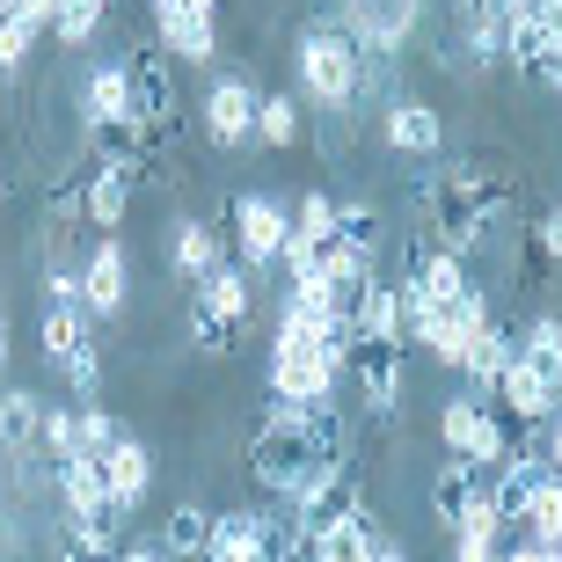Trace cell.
<instances>
[{
  "instance_id": "1",
  "label": "cell",
  "mask_w": 562,
  "mask_h": 562,
  "mask_svg": "<svg viewBox=\"0 0 562 562\" xmlns=\"http://www.w3.org/2000/svg\"><path fill=\"white\" fill-rule=\"evenodd\" d=\"M344 453H351V417H344L336 402H314V409L271 402L249 431V468L278 504H285L314 468H329V460H344Z\"/></svg>"
},
{
  "instance_id": "2",
  "label": "cell",
  "mask_w": 562,
  "mask_h": 562,
  "mask_svg": "<svg viewBox=\"0 0 562 562\" xmlns=\"http://www.w3.org/2000/svg\"><path fill=\"white\" fill-rule=\"evenodd\" d=\"M512 212H519V183L512 176H490V168L453 161V168H431L417 183L424 241H438V249H453V256H475Z\"/></svg>"
},
{
  "instance_id": "3",
  "label": "cell",
  "mask_w": 562,
  "mask_h": 562,
  "mask_svg": "<svg viewBox=\"0 0 562 562\" xmlns=\"http://www.w3.org/2000/svg\"><path fill=\"white\" fill-rule=\"evenodd\" d=\"M292 66H300V103L307 110H351L358 117V95H366V52L336 30V15H322V22L300 30Z\"/></svg>"
},
{
  "instance_id": "4",
  "label": "cell",
  "mask_w": 562,
  "mask_h": 562,
  "mask_svg": "<svg viewBox=\"0 0 562 562\" xmlns=\"http://www.w3.org/2000/svg\"><path fill=\"white\" fill-rule=\"evenodd\" d=\"M220 234H227V249H234L241 271H271L278 256H285L292 212L271 190H241V198H227V212H220Z\"/></svg>"
},
{
  "instance_id": "5",
  "label": "cell",
  "mask_w": 562,
  "mask_h": 562,
  "mask_svg": "<svg viewBox=\"0 0 562 562\" xmlns=\"http://www.w3.org/2000/svg\"><path fill=\"white\" fill-rule=\"evenodd\" d=\"M125 81H132V125H139L146 154L161 161L168 132H176V59L161 44H132L125 52Z\"/></svg>"
},
{
  "instance_id": "6",
  "label": "cell",
  "mask_w": 562,
  "mask_h": 562,
  "mask_svg": "<svg viewBox=\"0 0 562 562\" xmlns=\"http://www.w3.org/2000/svg\"><path fill=\"white\" fill-rule=\"evenodd\" d=\"M344 373L358 380V409H366V424H387L402 409L409 344H395V336H366V344H351V366H344Z\"/></svg>"
},
{
  "instance_id": "7",
  "label": "cell",
  "mask_w": 562,
  "mask_h": 562,
  "mask_svg": "<svg viewBox=\"0 0 562 562\" xmlns=\"http://www.w3.org/2000/svg\"><path fill=\"white\" fill-rule=\"evenodd\" d=\"M417 22H424V0H344L336 8V30L358 52H380V59H395L402 44L417 37Z\"/></svg>"
},
{
  "instance_id": "8",
  "label": "cell",
  "mask_w": 562,
  "mask_h": 562,
  "mask_svg": "<svg viewBox=\"0 0 562 562\" xmlns=\"http://www.w3.org/2000/svg\"><path fill=\"white\" fill-rule=\"evenodd\" d=\"M271 402H292V409H314V402H336V366L329 351H314V344H271Z\"/></svg>"
},
{
  "instance_id": "9",
  "label": "cell",
  "mask_w": 562,
  "mask_h": 562,
  "mask_svg": "<svg viewBox=\"0 0 562 562\" xmlns=\"http://www.w3.org/2000/svg\"><path fill=\"white\" fill-rule=\"evenodd\" d=\"M438 438H446V453H460L468 468H482V475L512 453V431L482 409V395H453L446 402V409H438Z\"/></svg>"
},
{
  "instance_id": "10",
  "label": "cell",
  "mask_w": 562,
  "mask_h": 562,
  "mask_svg": "<svg viewBox=\"0 0 562 562\" xmlns=\"http://www.w3.org/2000/svg\"><path fill=\"white\" fill-rule=\"evenodd\" d=\"M482 322H490V292H468V300H453V307H424V322H417V336H409V344H424L446 373H460Z\"/></svg>"
},
{
  "instance_id": "11",
  "label": "cell",
  "mask_w": 562,
  "mask_h": 562,
  "mask_svg": "<svg viewBox=\"0 0 562 562\" xmlns=\"http://www.w3.org/2000/svg\"><path fill=\"white\" fill-rule=\"evenodd\" d=\"M59 504H66V519H81V526H95V533H110L117 541V497H110V475H103V460L95 453H74V460H59Z\"/></svg>"
},
{
  "instance_id": "12",
  "label": "cell",
  "mask_w": 562,
  "mask_h": 562,
  "mask_svg": "<svg viewBox=\"0 0 562 562\" xmlns=\"http://www.w3.org/2000/svg\"><path fill=\"white\" fill-rule=\"evenodd\" d=\"M132 300V263H125V241L117 234H103L95 249H88L81 263V314L88 322H117Z\"/></svg>"
},
{
  "instance_id": "13",
  "label": "cell",
  "mask_w": 562,
  "mask_h": 562,
  "mask_svg": "<svg viewBox=\"0 0 562 562\" xmlns=\"http://www.w3.org/2000/svg\"><path fill=\"white\" fill-rule=\"evenodd\" d=\"M402 278L431 300V307H453V300H468V292H482V278L468 271V256L438 249V241H409V263H402Z\"/></svg>"
},
{
  "instance_id": "14",
  "label": "cell",
  "mask_w": 562,
  "mask_h": 562,
  "mask_svg": "<svg viewBox=\"0 0 562 562\" xmlns=\"http://www.w3.org/2000/svg\"><path fill=\"white\" fill-rule=\"evenodd\" d=\"M380 139L395 146V154H417V161H431L438 146H446V117H438L431 103H409V95H395V103L380 110Z\"/></svg>"
},
{
  "instance_id": "15",
  "label": "cell",
  "mask_w": 562,
  "mask_h": 562,
  "mask_svg": "<svg viewBox=\"0 0 562 562\" xmlns=\"http://www.w3.org/2000/svg\"><path fill=\"white\" fill-rule=\"evenodd\" d=\"M205 139L212 146H249L256 139V88L234 74V81H212L205 95Z\"/></svg>"
},
{
  "instance_id": "16",
  "label": "cell",
  "mask_w": 562,
  "mask_h": 562,
  "mask_svg": "<svg viewBox=\"0 0 562 562\" xmlns=\"http://www.w3.org/2000/svg\"><path fill=\"white\" fill-rule=\"evenodd\" d=\"M387 541L380 533V519H373V504H358L351 519H336V526H322L307 541V562H373V548Z\"/></svg>"
},
{
  "instance_id": "17",
  "label": "cell",
  "mask_w": 562,
  "mask_h": 562,
  "mask_svg": "<svg viewBox=\"0 0 562 562\" xmlns=\"http://www.w3.org/2000/svg\"><path fill=\"white\" fill-rule=\"evenodd\" d=\"M512 351H519V329L490 314V322L475 329V344H468V366H460V373H468V395H497V380H504V366H512Z\"/></svg>"
},
{
  "instance_id": "18",
  "label": "cell",
  "mask_w": 562,
  "mask_h": 562,
  "mask_svg": "<svg viewBox=\"0 0 562 562\" xmlns=\"http://www.w3.org/2000/svg\"><path fill=\"white\" fill-rule=\"evenodd\" d=\"M227 256H234V249H227V234L205 227V220H176V227H168V271L190 278V285H198L212 263H227Z\"/></svg>"
},
{
  "instance_id": "19",
  "label": "cell",
  "mask_w": 562,
  "mask_h": 562,
  "mask_svg": "<svg viewBox=\"0 0 562 562\" xmlns=\"http://www.w3.org/2000/svg\"><path fill=\"white\" fill-rule=\"evenodd\" d=\"M497 402H504V409H512V417L526 424V431H533V424H548V417L562 409V395L548 387L541 373H533V366H526L519 351H512V366H504V380H497Z\"/></svg>"
},
{
  "instance_id": "20",
  "label": "cell",
  "mask_w": 562,
  "mask_h": 562,
  "mask_svg": "<svg viewBox=\"0 0 562 562\" xmlns=\"http://www.w3.org/2000/svg\"><path fill=\"white\" fill-rule=\"evenodd\" d=\"M190 300H205L212 314H220V322H234V329H241V322H249V307H256V271H241V263H212L205 278H198V292H190Z\"/></svg>"
},
{
  "instance_id": "21",
  "label": "cell",
  "mask_w": 562,
  "mask_h": 562,
  "mask_svg": "<svg viewBox=\"0 0 562 562\" xmlns=\"http://www.w3.org/2000/svg\"><path fill=\"white\" fill-rule=\"evenodd\" d=\"M103 475H110V497H117V512H139L146 504V490H154V453H146L139 438H117L103 453Z\"/></svg>"
},
{
  "instance_id": "22",
  "label": "cell",
  "mask_w": 562,
  "mask_h": 562,
  "mask_svg": "<svg viewBox=\"0 0 562 562\" xmlns=\"http://www.w3.org/2000/svg\"><path fill=\"white\" fill-rule=\"evenodd\" d=\"M154 44L176 66H212L220 59V22L212 15H168V22H154Z\"/></svg>"
},
{
  "instance_id": "23",
  "label": "cell",
  "mask_w": 562,
  "mask_h": 562,
  "mask_svg": "<svg viewBox=\"0 0 562 562\" xmlns=\"http://www.w3.org/2000/svg\"><path fill=\"white\" fill-rule=\"evenodd\" d=\"M110 117H132V81H125V59L88 66V81H81V125H110Z\"/></svg>"
},
{
  "instance_id": "24",
  "label": "cell",
  "mask_w": 562,
  "mask_h": 562,
  "mask_svg": "<svg viewBox=\"0 0 562 562\" xmlns=\"http://www.w3.org/2000/svg\"><path fill=\"white\" fill-rule=\"evenodd\" d=\"M154 541H161V555H168V562H205L212 512H205V504H176V512L154 526Z\"/></svg>"
},
{
  "instance_id": "25",
  "label": "cell",
  "mask_w": 562,
  "mask_h": 562,
  "mask_svg": "<svg viewBox=\"0 0 562 562\" xmlns=\"http://www.w3.org/2000/svg\"><path fill=\"white\" fill-rule=\"evenodd\" d=\"M205 562H263V526H256V512H212Z\"/></svg>"
},
{
  "instance_id": "26",
  "label": "cell",
  "mask_w": 562,
  "mask_h": 562,
  "mask_svg": "<svg viewBox=\"0 0 562 562\" xmlns=\"http://www.w3.org/2000/svg\"><path fill=\"white\" fill-rule=\"evenodd\" d=\"M482 497V468H468L460 453H446V468L431 475V512H438V526H460V512Z\"/></svg>"
},
{
  "instance_id": "27",
  "label": "cell",
  "mask_w": 562,
  "mask_h": 562,
  "mask_svg": "<svg viewBox=\"0 0 562 562\" xmlns=\"http://www.w3.org/2000/svg\"><path fill=\"white\" fill-rule=\"evenodd\" d=\"M37 424H44V395L37 387H8L0 395V453H37Z\"/></svg>"
},
{
  "instance_id": "28",
  "label": "cell",
  "mask_w": 562,
  "mask_h": 562,
  "mask_svg": "<svg viewBox=\"0 0 562 562\" xmlns=\"http://www.w3.org/2000/svg\"><path fill=\"white\" fill-rule=\"evenodd\" d=\"M81 212H88V227L117 234V227H125V212H132V176L95 168V176H88V190H81Z\"/></svg>"
},
{
  "instance_id": "29",
  "label": "cell",
  "mask_w": 562,
  "mask_h": 562,
  "mask_svg": "<svg viewBox=\"0 0 562 562\" xmlns=\"http://www.w3.org/2000/svg\"><path fill=\"white\" fill-rule=\"evenodd\" d=\"M88 336V314H81V300H44V314H37V351L52 358V373L66 366V351Z\"/></svg>"
},
{
  "instance_id": "30",
  "label": "cell",
  "mask_w": 562,
  "mask_h": 562,
  "mask_svg": "<svg viewBox=\"0 0 562 562\" xmlns=\"http://www.w3.org/2000/svg\"><path fill=\"white\" fill-rule=\"evenodd\" d=\"M512 533H526V541H562V475H541L533 490H526V504H519V526Z\"/></svg>"
},
{
  "instance_id": "31",
  "label": "cell",
  "mask_w": 562,
  "mask_h": 562,
  "mask_svg": "<svg viewBox=\"0 0 562 562\" xmlns=\"http://www.w3.org/2000/svg\"><path fill=\"white\" fill-rule=\"evenodd\" d=\"M336 241H351L358 256L380 263V249H387V220H380L373 198H336Z\"/></svg>"
},
{
  "instance_id": "32",
  "label": "cell",
  "mask_w": 562,
  "mask_h": 562,
  "mask_svg": "<svg viewBox=\"0 0 562 562\" xmlns=\"http://www.w3.org/2000/svg\"><path fill=\"white\" fill-rule=\"evenodd\" d=\"M519 358L562 395V314H533V322H526L519 329Z\"/></svg>"
},
{
  "instance_id": "33",
  "label": "cell",
  "mask_w": 562,
  "mask_h": 562,
  "mask_svg": "<svg viewBox=\"0 0 562 562\" xmlns=\"http://www.w3.org/2000/svg\"><path fill=\"white\" fill-rule=\"evenodd\" d=\"M256 139L263 146H300L307 139V103H292V95H256Z\"/></svg>"
},
{
  "instance_id": "34",
  "label": "cell",
  "mask_w": 562,
  "mask_h": 562,
  "mask_svg": "<svg viewBox=\"0 0 562 562\" xmlns=\"http://www.w3.org/2000/svg\"><path fill=\"white\" fill-rule=\"evenodd\" d=\"M59 380H66V395H74V402H103V344H95V329L66 351Z\"/></svg>"
},
{
  "instance_id": "35",
  "label": "cell",
  "mask_w": 562,
  "mask_h": 562,
  "mask_svg": "<svg viewBox=\"0 0 562 562\" xmlns=\"http://www.w3.org/2000/svg\"><path fill=\"white\" fill-rule=\"evenodd\" d=\"M37 37H44V22L30 15L22 0H8V8H0V74H15V66L37 52Z\"/></svg>"
},
{
  "instance_id": "36",
  "label": "cell",
  "mask_w": 562,
  "mask_h": 562,
  "mask_svg": "<svg viewBox=\"0 0 562 562\" xmlns=\"http://www.w3.org/2000/svg\"><path fill=\"white\" fill-rule=\"evenodd\" d=\"M103 15H110V0H59V22H52V37H59L66 52H81V44H95Z\"/></svg>"
},
{
  "instance_id": "37",
  "label": "cell",
  "mask_w": 562,
  "mask_h": 562,
  "mask_svg": "<svg viewBox=\"0 0 562 562\" xmlns=\"http://www.w3.org/2000/svg\"><path fill=\"white\" fill-rule=\"evenodd\" d=\"M37 453L59 468V460L81 453V417L74 409H59V402H44V424H37Z\"/></svg>"
},
{
  "instance_id": "38",
  "label": "cell",
  "mask_w": 562,
  "mask_h": 562,
  "mask_svg": "<svg viewBox=\"0 0 562 562\" xmlns=\"http://www.w3.org/2000/svg\"><path fill=\"white\" fill-rule=\"evenodd\" d=\"M74 417H81V453H95V460H103L110 446H117V438H125V424L110 417L103 402H74Z\"/></svg>"
},
{
  "instance_id": "39",
  "label": "cell",
  "mask_w": 562,
  "mask_h": 562,
  "mask_svg": "<svg viewBox=\"0 0 562 562\" xmlns=\"http://www.w3.org/2000/svg\"><path fill=\"white\" fill-rule=\"evenodd\" d=\"M190 344L198 351H234V322H220L205 300H190Z\"/></svg>"
},
{
  "instance_id": "40",
  "label": "cell",
  "mask_w": 562,
  "mask_h": 562,
  "mask_svg": "<svg viewBox=\"0 0 562 562\" xmlns=\"http://www.w3.org/2000/svg\"><path fill=\"white\" fill-rule=\"evenodd\" d=\"M220 0H154V22H168V15H212Z\"/></svg>"
},
{
  "instance_id": "41",
  "label": "cell",
  "mask_w": 562,
  "mask_h": 562,
  "mask_svg": "<svg viewBox=\"0 0 562 562\" xmlns=\"http://www.w3.org/2000/svg\"><path fill=\"white\" fill-rule=\"evenodd\" d=\"M541 460H548V475H562V409L548 417V446H541Z\"/></svg>"
},
{
  "instance_id": "42",
  "label": "cell",
  "mask_w": 562,
  "mask_h": 562,
  "mask_svg": "<svg viewBox=\"0 0 562 562\" xmlns=\"http://www.w3.org/2000/svg\"><path fill=\"white\" fill-rule=\"evenodd\" d=\"M22 8H30V15L44 22V37H52V22H59V0H22Z\"/></svg>"
},
{
  "instance_id": "43",
  "label": "cell",
  "mask_w": 562,
  "mask_h": 562,
  "mask_svg": "<svg viewBox=\"0 0 562 562\" xmlns=\"http://www.w3.org/2000/svg\"><path fill=\"white\" fill-rule=\"evenodd\" d=\"M541 81H548V88H555V95H562V44H555V52H548V59H541Z\"/></svg>"
},
{
  "instance_id": "44",
  "label": "cell",
  "mask_w": 562,
  "mask_h": 562,
  "mask_svg": "<svg viewBox=\"0 0 562 562\" xmlns=\"http://www.w3.org/2000/svg\"><path fill=\"white\" fill-rule=\"evenodd\" d=\"M117 562H168V555H161V541H139V548H125Z\"/></svg>"
},
{
  "instance_id": "45",
  "label": "cell",
  "mask_w": 562,
  "mask_h": 562,
  "mask_svg": "<svg viewBox=\"0 0 562 562\" xmlns=\"http://www.w3.org/2000/svg\"><path fill=\"white\" fill-rule=\"evenodd\" d=\"M373 562H409V555H402L395 541H380V548H373Z\"/></svg>"
},
{
  "instance_id": "46",
  "label": "cell",
  "mask_w": 562,
  "mask_h": 562,
  "mask_svg": "<svg viewBox=\"0 0 562 562\" xmlns=\"http://www.w3.org/2000/svg\"><path fill=\"white\" fill-rule=\"evenodd\" d=\"M0 366H8V307H0Z\"/></svg>"
},
{
  "instance_id": "47",
  "label": "cell",
  "mask_w": 562,
  "mask_h": 562,
  "mask_svg": "<svg viewBox=\"0 0 562 562\" xmlns=\"http://www.w3.org/2000/svg\"><path fill=\"white\" fill-rule=\"evenodd\" d=\"M0 205H8V176H0Z\"/></svg>"
},
{
  "instance_id": "48",
  "label": "cell",
  "mask_w": 562,
  "mask_h": 562,
  "mask_svg": "<svg viewBox=\"0 0 562 562\" xmlns=\"http://www.w3.org/2000/svg\"><path fill=\"white\" fill-rule=\"evenodd\" d=\"M555 220H562V205H555Z\"/></svg>"
}]
</instances>
